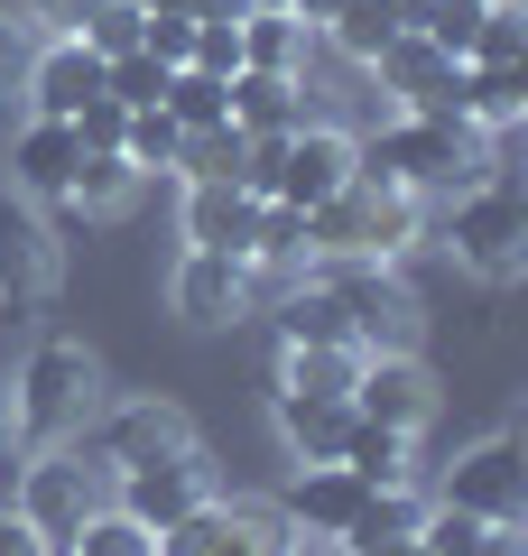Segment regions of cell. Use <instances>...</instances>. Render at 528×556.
<instances>
[{
  "label": "cell",
  "instance_id": "1",
  "mask_svg": "<svg viewBox=\"0 0 528 556\" xmlns=\"http://www.w3.org/2000/svg\"><path fill=\"white\" fill-rule=\"evenodd\" d=\"M362 167L372 177H390L399 195H417V204H445V195H464L473 177H491V139L473 130V121H427V112H399L390 130H372L362 139Z\"/></svg>",
  "mask_w": 528,
  "mask_h": 556
},
{
  "label": "cell",
  "instance_id": "2",
  "mask_svg": "<svg viewBox=\"0 0 528 556\" xmlns=\"http://www.w3.org/2000/svg\"><path fill=\"white\" fill-rule=\"evenodd\" d=\"M417 241H427V204L372 167H352L343 195L306 204V260H408Z\"/></svg>",
  "mask_w": 528,
  "mask_h": 556
},
{
  "label": "cell",
  "instance_id": "3",
  "mask_svg": "<svg viewBox=\"0 0 528 556\" xmlns=\"http://www.w3.org/2000/svg\"><path fill=\"white\" fill-rule=\"evenodd\" d=\"M10 408H20V445H65L84 437V417L102 408V362L75 334H38L28 362L10 371Z\"/></svg>",
  "mask_w": 528,
  "mask_h": 556
},
{
  "label": "cell",
  "instance_id": "4",
  "mask_svg": "<svg viewBox=\"0 0 528 556\" xmlns=\"http://www.w3.org/2000/svg\"><path fill=\"white\" fill-rule=\"evenodd\" d=\"M306 269H315V288L343 306L352 353H417L427 306H417V288L399 278V260H306Z\"/></svg>",
  "mask_w": 528,
  "mask_h": 556
},
{
  "label": "cell",
  "instance_id": "5",
  "mask_svg": "<svg viewBox=\"0 0 528 556\" xmlns=\"http://www.w3.org/2000/svg\"><path fill=\"white\" fill-rule=\"evenodd\" d=\"M436 241H445V251L464 260L482 288H510V278L528 269V195L501 177V167H491V177H473L464 195H445Z\"/></svg>",
  "mask_w": 528,
  "mask_h": 556
},
{
  "label": "cell",
  "instance_id": "6",
  "mask_svg": "<svg viewBox=\"0 0 528 556\" xmlns=\"http://www.w3.org/2000/svg\"><path fill=\"white\" fill-rule=\"evenodd\" d=\"M84 464H93L102 482L112 473H130V464H158V455H186V445H204L196 437V417L176 408V399H158V390H130V399H102L93 417H84V437H65Z\"/></svg>",
  "mask_w": 528,
  "mask_h": 556
},
{
  "label": "cell",
  "instance_id": "7",
  "mask_svg": "<svg viewBox=\"0 0 528 556\" xmlns=\"http://www.w3.org/2000/svg\"><path fill=\"white\" fill-rule=\"evenodd\" d=\"M10 510H20L28 529L47 538V556H56L65 538L102 510V473L75 455V445H38V455H20V473H10Z\"/></svg>",
  "mask_w": 528,
  "mask_h": 556
},
{
  "label": "cell",
  "instance_id": "8",
  "mask_svg": "<svg viewBox=\"0 0 528 556\" xmlns=\"http://www.w3.org/2000/svg\"><path fill=\"white\" fill-rule=\"evenodd\" d=\"M214 492H223V473H214V455H204V445H186V455H158V464H130V473L102 482V501H112V510H130L149 538L176 529L186 510H204Z\"/></svg>",
  "mask_w": 528,
  "mask_h": 556
},
{
  "label": "cell",
  "instance_id": "9",
  "mask_svg": "<svg viewBox=\"0 0 528 556\" xmlns=\"http://www.w3.org/2000/svg\"><path fill=\"white\" fill-rule=\"evenodd\" d=\"M352 167H362V139H352L343 121H297V130L269 149V195L306 214V204L343 195V186H352Z\"/></svg>",
  "mask_w": 528,
  "mask_h": 556
},
{
  "label": "cell",
  "instance_id": "10",
  "mask_svg": "<svg viewBox=\"0 0 528 556\" xmlns=\"http://www.w3.org/2000/svg\"><path fill=\"white\" fill-rule=\"evenodd\" d=\"M445 510H473V519H528V464H519V437H482V445H464V455L445 464V473L427 482Z\"/></svg>",
  "mask_w": 528,
  "mask_h": 556
},
{
  "label": "cell",
  "instance_id": "11",
  "mask_svg": "<svg viewBox=\"0 0 528 556\" xmlns=\"http://www.w3.org/2000/svg\"><path fill=\"white\" fill-rule=\"evenodd\" d=\"M445 390H436L427 353H362L352 371V417H372V427H399V437H427Z\"/></svg>",
  "mask_w": 528,
  "mask_h": 556
},
{
  "label": "cell",
  "instance_id": "12",
  "mask_svg": "<svg viewBox=\"0 0 528 556\" xmlns=\"http://www.w3.org/2000/svg\"><path fill=\"white\" fill-rule=\"evenodd\" d=\"M372 84L399 102V112H427V121H464V65L436 56L417 28H399L390 47L372 56Z\"/></svg>",
  "mask_w": 528,
  "mask_h": 556
},
{
  "label": "cell",
  "instance_id": "13",
  "mask_svg": "<svg viewBox=\"0 0 528 556\" xmlns=\"http://www.w3.org/2000/svg\"><path fill=\"white\" fill-rule=\"evenodd\" d=\"M56 241H47L38 204L28 195H0V316H38L56 298Z\"/></svg>",
  "mask_w": 528,
  "mask_h": 556
},
{
  "label": "cell",
  "instance_id": "14",
  "mask_svg": "<svg viewBox=\"0 0 528 556\" xmlns=\"http://www.w3.org/2000/svg\"><path fill=\"white\" fill-rule=\"evenodd\" d=\"M20 93H28V112H47V121H75L84 102L102 93V56L84 38H38L28 47V75H20Z\"/></svg>",
  "mask_w": 528,
  "mask_h": 556
},
{
  "label": "cell",
  "instance_id": "15",
  "mask_svg": "<svg viewBox=\"0 0 528 556\" xmlns=\"http://www.w3.org/2000/svg\"><path fill=\"white\" fill-rule=\"evenodd\" d=\"M167 306L186 325H241L251 306H241V260L232 251H176V269H167Z\"/></svg>",
  "mask_w": 528,
  "mask_h": 556
},
{
  "label": "cell",
  "instance_id": "16",
  "mask_svg": "<svg viewBox=\"0 0 528 556\" xmlns=\"http://www.w3.org/2000/svg\"><path fill=\"white\" fill-rule=\"evenodd\" d=\"M251 214H260V195L241 177H196L186 186V204H176V232H186V251H251Z\"/></svg>",
  "mask_w": 528,
  "mask_h": 556
},
{
  "label": "cell",
  "instance_id": "17",
  "mask_svg": "<svg viewBox=\"0 0 528 556\" xmlns=\"http://www.w3.org/2000/svg\"><path fill=\"white\" fill-rule=\"evenodd\" d=\"M75 159H84L75 121H47V112H28V130L10 139V195H28V204H56V195H65V177H75Z\"/></svg>",
  "mask_w": 528,
  "mask_h": 556
},
{
  "label": "cell",
  "instance_id": "18",
  "mask_svg": "<svg viewBox=\"0 0 528 556\" xmlns=\"http://www.w3.org/2000/svg\"><path fill=\"white\" fill-rule=\"evenodd\" d=\"M223 93H232V130H241V139H288L297 121H315L306 75H260V65H241Z\"/></svg>",
  "mask_w": 528,
  "mask_h": 556
},
{
  "label": "cell",
  "instance_id": "19",
  "mask_svg": "<svg viewBox=\"0 0 528 556\" xmlns=\"http://www.w3.org/2000/svg\"><path fill=\"white\" fill-rule=\"evenodd\" d=\"M362 492L372 482L352 473V464H297V482H288V529H306V538H343L352 529V510H362Z\"/></svg>",
  "mask_w": 528,
  "mask_h": 556
},
{
  "label": "cell",
  "instance_id": "20",
  "mask_svg": "<svg viewBox=\"0 0 528 556\" xmlns=\"http://www.w3.org/2000/svg\"><path fill=\"white\" fill-rule=\"evenodd\" d=\"M269 427L288 445V464H334L352 437V399H297V390H269Z\"/></svg>",
  "mask_w": 528,
  "mask_h": 556
},
{
  "label": "cell",
  "instance_id": "21",
  "mask_svg": "<svg viewBox=\"0 0 528 556\" xmlns=\"http://www.w3.org/2000/svg\"><path fill=\"white\" fill-rule=\"evenodd\" d=\"M427 510H436V492L427 482H380V492H362V510H352V529L334 538V547H408L417 529H427Z\"/></svg>",
  "mask_w": 528,
  "mask_h": 556
},
{
  "label": "cell",
  "instance_id": "22",
  "mask_svg": "<svg viewBox=\"0 0 528 556\" xmlns=\"http://www.w3.org/2000/svg\"><path fill=\"white\" fill-rule=\"evenodd\" d=\"M464 121L482 139H510L528 121V65H464Z\"/></svg>",
  "mask_w": 528,
  "mask_h": 556
},
{
  "label": "cell",
  "instance_id": "23",
  "mask_svg": "<svg viewBox=\"0 0 528 556\" xmlns=\"http://www.w3.org/2000/svg\"><path fill=\"white\" fill-rule=\"evenodd\" d=\"M334 464H352V473L372 482H427V464H417V437H399V427H372V417H352V437H343V455Z\"/></svg>",
  "mask_w": 528,
  "mask_h": 556
},
{
  "label": "cell",
  "instance_id": "24",
  "mask_svg": "<svg viewBox=\"0 0 528 556\" xmlns=\"http://www.w3.org/2000/svg\"><path fill=\"white\" fill-rule=\"evenodd\" d=\"M306 56H315V28L297 10H251L241 20V65H260V75H306Z\"/></svg>",
  "mask_w": 528,
  "mask_h": 556
},
{
  "label": "cell",
  "instance_id": "25",
  "mask_svg": "<svg viewBox=\"0 0 528 556\" xmlns=\"http://www.w3.org/2000/svg\"><path fill=\"white\" fill-rule=\"evenodd\" d=\"M352 371H362L352 343H278V390L297 399H352Z\"/></svg>",
  "mask_w": 528,
  "mask_h": 556
},
{
  "label": "cell",
  "instance_id": "26",
  "mask_svg": "<svg viewBox=\"0 0 528 556\" xmlns=\"http://www.w3.org/2000/svg\"><path fill=\"white\" fill-rule=\"evenodd\" d=\"M315 38H325L334 56L352 65V75H372V56L399 38V10H390V0H343V10H334V20L315 28Z\"/></svg>",
  "mask_w": 528,
  "mask_h": 556
},
{
  "label": "cell",
  "instance_id": "27",
  "mask_svg": "<svg viewBox=\"0 0 528 556\" xmlns=\"http://www.w3.org/2000/svg\"><path fill=\"white\" fill-rule=\"evenodd\" d=\"M130 195H139V167L121 159V149H84V159H75V177H65V195H56V204H75V214H121Z\"/></svg>",
  "mask_w": 528,
  "mask_h": 556
},
{
  "label": "cell",
  "instance_id": "28",
  "mask_svg": "<svg viewBox=\"0 0 528 556\" xmlns=\"http://www.w3.org/2000/svg\"><path fill=\"white\" fill-rule=\"evenodd\" d=\"M269 316H278V343H352V325H343V306H334L325 288H315V269L297 278V288H288V298L269 306Z\"/></svg>",
  "mask_w": 528,
  "mask_h": 556
},
{
  "label": "cell",
  "instance_id": "29",
  "mask_svg": "<svg viewBox=\"0 0 528 556\" xmlns=\"http://www.w3.org/2000/svg\"><path fill=\"white\" fill-rule=\"evenodd\" d=\"M158 112H167L176 130H214V121H232V93H223V75H196V65H176L167 93H158Z\"/></svg>",
  "mask_w": 528,
  "mask_h": 556
},
{
  "label": "cell",
  "instance_id": "30",
  "mask_svg": "<svg viewBox=\"0 0 528 556\" xmlns=\"http://www.w3.org/2000/svg\"><path fill=\"white\" fill-rule=\"evenodd\" d=\"M65 556H158V538H149V529H139V519H130V510H112V501H102V510H93V519H84V529H75V538H65Z\"/></svg>",
  "mask_w": 528,
  "mask_h": 556
},
{
  "label": "cell",
  "instance_id": "31",
  "mask_svg": "<svg viewBox=\"0 0 528 556\" xmlns=\"http://www.w3.org/2000/svg\"><path fill=\"white\" fill-rule=\"evenodd\" d=\"M176 139H186V130L149 102V112H130V130H121V159H130L139 177H167V167H176Z\"/></svg>",
  "mask_w": 528,
  "mask_h": 556
},
{
  "label": "cell",
  "instance_id": "32",
  "mask_svg": "<svg viewBox=\"0 0 528 556\" xmlns=\"http://www.w3.org/2000/svg\"><path fill=\"white\" fill-rule=\"evenodd\" d=\"M241 260H306V214H297V204H278V195H260L251 251H241Z\"/></svg>",
  "mask_w": 528,
  "mask_h": 556
},
{
  "label": "cell",
  "instance_id": "33",
  "mask_svg": "<svg viewBox=\"0 0 528 556\" xmlns=\"http://www.w3.org/2000/svg\"><path fill=\"white\" fill-rule=\"evenodd\" d=\"M482 10H491V0H436V20L417 28V38H427L436 56H454V65H473V38H482Z\"/></svg>",
  "mask_w": 528,
  "mask_h": 556
},
{
  "label": "cell",
  "instance_id": "34",
  "mask_svg": "<svg viewBox=\"0 0 528 556\" xmlns=\"http://www.w3.org/2000/svg\"><path fill=\"white\" fill-rule=\"evenodd\" d=\"M139 28H149V10H139V0H102V10L75 28V38L93 47L102 65H112V56H130V47H139Z\"/></svg>",
  "mask_w": 528,
  "mask_h": 556
},
{
  "label": "cell",
  "instance_id": "35",
  "mask_svg": "<svg viewBox=\"0 0 528 556\" xmlns=\"http://www.w3.org/2000/svg\"><path fill=\"white\" fill-rule=\"evenodd\" d=\"M473 65H528V20H519V0H491V10H482Z\"/></svg>",
  "mask_w": 528,
  "mask_h": 556
},
{
  "label": "cell",
  "instance_id": "36",
  "mask_svg": "<svg viewBox=\"0 0 528 556\" xmlns=\"http://www.w3.org/2000/svg\"><path fill=\"white\" fill-rule=\"evenodd\" d=\"M482 529H491V519L445 510V501H436V510H427V529H417L408 547H417V556H482Z\"/></svg>",
  "mask_w": 528,
  "mask_h": 556
},
{
  "label": "cell",
  "instance_id": "37",
  "mask_svg": "<svg viewBox=\"0 0 528 556\" xmlns=\"http://www.w3.org/2000/svg\"><path fill=\"white\" fill-rule=\"evenodd\" d=\"M186 65L196 75H241V20H196V47H186Z\"/></svg>",
  "mask_w": 528,
  "mask_h": 556
},
{
  "label": "cell",
  "instance_id": "38",
  "mask_svg": "<svg viewBox=\"0 0 528 556\" xmlns=\"http://www.w3.org/2000/svg\"><path fill=\"white\" fill-rule=\"evenodd\" d=\"M306 278V260H241V306H278Z\"/></svg>",
  "mask_w": 528,
  "mask_h": 556
},
{
  "label": "cell",
  "instance_id": "39",
  "mask_svg": "<svg viewBox=\"0 0 528 556\" xmlns=\"http://www.w3.org/2000/svg\"><path fill=\"white\" fill-rule=\"evenodd\" d=\"M102 0H20V20H28V38H75L84 20H93Z\"/></svg>",
  "mask_w": 528,
  "mask_h": 556
},
{
  "label": "cell",
  "instance_id": "40",
  "mask_svg": "<svg viewBox=\"0 0 528 556\" xmlns=\"http://www.w3.org/2000/svg\"><path fill=\"white\" fill-rule=\"evenodd\" d=\"M121 130H130V112H121L112 93H93V102L75 112V139H84V149H121Z\"/></svg>",
  "mask_w": 528,
  "mask_h": 556
},
{
  "label": "cell",
  "instance_id": "41",
  "mask_svg": "<svg viewBox=\"0 0 528 556\" xmlns=\"http://www.w3.org/2000/svg\"><path fill=\"white\" fill-rule=\"evenodd\" d=\"M139 47H149L158 65H186V47H196V20H149V28H139Z\"/></svg>",
  "mask_w": 528,
  "mask_h": 556
},
{
  "label": "cell",
  "instance_id": "42",
  "mask_svg": "<svg viewBox=\"0 0 528 556\" xmlns=\"http://www.w3.org/2000/svg\"><path fill=\"white\" fill-rule=\"evenodd\" d=\"M28 47H38V38H28V20H10V10H0V93L28 75Z\"/></svg>",
  "mask_w": 528,
  "mask_h": 556
},
{
  "label": "cell",
  "instance_id": "43",
  "mask_svg": "<svg viewBox=\"0 0 528 556\" xmlns=\"http://www.w3.org/2000/svg\"><path fill=\"white\" fill-rule=\"evenodd\" d=\"M149 20H241V0H139Z\"/></svg>",
  "mask_w": 528,
  "mask_h": 556
},
{
  "label": "cell",
  "instance_id": "44",
  "mask_svg": "<svg viewBox=\"0 0 528 556\" xmlns=\"http://www.w3.org/2000/svg\"><path fill=\"white\" fill-rule=\"evenodd\" d=\"M0 556H47V538L28 529V519L10 510V501H0Z\"/></svg>",
  "mask_w": 528,
  "mask_h": 556
},
{
  "label": "cell",
  "instance_id": "45",
  "mask_svg": "<svg viewBox=\"0 0 528 556\" xmlns=\"http://www.w3.org/2000/svg\"><path fill=\"white\" fill-rule=\"evenodd\" d=\"M528 519H491V529H482V556H528Z\"/></svg>",
  "mask_w": 528,
  "mask_h": 556
},
{
  "label": "cell",
  "instance_id": "46",
  "mask_svg": "<svg viewBox=\"0 0 528 556\" xmlns=\"http://www.w3.org/2000/svg\"><path fill=\"white\" fill-rule=\"evenodd\" d=\"M0 464H20V408H10V380H0Z\"/></svg>",
  "mask_w": 528,
  "mask_h": 556
},
{
  "label": "cell",
  "instance_id": "47",
  "mask_svg": "<svg viewBox=\"0 0 528 556\" xmlns=\"http://www.w3.org/2000/svg\"><path fill=\"white\" fill-rule=\"evenodd\" d=\"M288 10H297V20H306V28H325L334 10H343V0H288Z\"/></svg>",
  "mask_w": 528,
  "mask_h": 556
},
{
  "label": "cell",
  "instance_id": "48",
  "mask_svg": "<svg viewBox=\"0 0 528 556\" xmlns=\"http://www.w3.org/2000/svg\"><path fill=\"white\" fill-rule=\"evenodd\" d=\"M390 10H399V28H427L436 20V0H390Z\"/></svg>",
  "mask_w": 528,
  "mask_h": 556
},
{
  "label": "cell",
  "instance_id": "49",
  "mask_svg": "<svg viewBox=\"0 0 528 556\" xmlns=\"http://www.w3.org/2000/svg\"><path fill=\"white\" fill-rule=\"evenodd\" d=\"M352 556H417V547H352Z\"/></svg>",
  "mask_w": 528,
  "mask_h": 556
},
{
  "label": "cell",
  "instance_id": "50",
  "mask_svg": "<svg viewBox=\"0 0 528 556\" xmlns=\"http://www.w3.org/2000/svg\"><path fill=\"white\" fill-rule=\"evenodd\" d=\"M251 10H288V0H241V20H251Z\"/></svg>",
  "mask_w": 528,
  "mask_h": 556
},
{
  "label": "cell",
  "instance_id": "51",
  "mask_svg": "<svg viewBox=\"0 0 528 556\" xmlns=\"http://www.w3.org/2000/svg\"><path fill=\"white\" fill-rule=\"evenodd\" d=\"M56 556H65V547H56Z\"/></svg>",
  "mask_w": 528,
  "mask_h": 556
}]
</instances>
